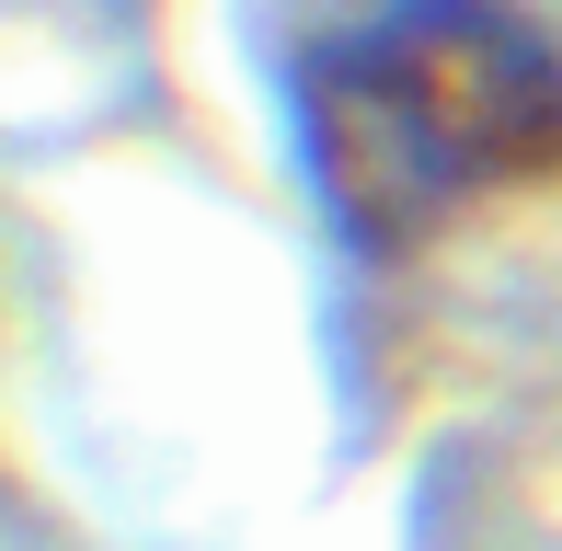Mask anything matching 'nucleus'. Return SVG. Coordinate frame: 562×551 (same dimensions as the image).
I'll list each match as a JSON object with an SVG mask.
<instances>
[{"label": "nucleus", "mask_w": 562, "mask_h": 551, "mask_svg": "<svg viewBox=\"0 0 562 551\" xmlns=\"http://www.w3.org/2000/svg\"><path fill=\"white\" fill-rule=\"evenodd\" d=\"M311 184L368 254L562 172V46L505 0H391L299 69Z\"/></svg>", "instance_id": "1"}]
</instances>
